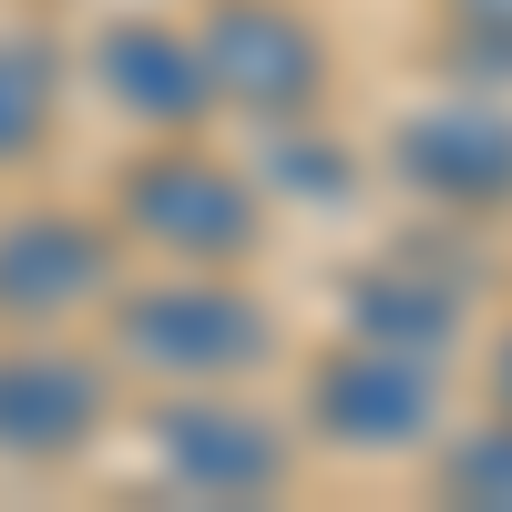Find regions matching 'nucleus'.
<instances>
[{
    "label": "nucleus",
    "instance_id": "2eb2a0df",
    "mask_svg": "<svg viewBox=\"0 0 512 512\" xmlns=\"http://www.w3.org/2000/svg\"><path fill=\"white\" fill-rule=\"evenodd\" d=\"M482 390H492V410L512 420V328L492 338V359H482Z\"/></svg>",
    "mask_w": 512,
    "mask_h": 512
},
{
    "label": "nucleus",
    "instance_id": "f03ea898",
    "mask_svg": "<svg viewBox=\"0 0 512 512\" xmlns=\"http://www.w3.org/2000/svg\"><path fill=\"white\" fill-rule=\"evenodd\" d=\"M113 236H134L164 267H246L267 236V185L226 154L164 134L113 175Z\"/></svg>",
    "mask_w": 512,
    "mask_h": 512
},
{
    "label": "nucleus",
    "instance_id": "9b49d317",
    "mask_svg": "<svg viewBox=\"0 0 512 512\" xmlns=\"http://www.w3.org/2000/svg\"><path fill=\"white\" fill-rule=\"evenodd\" d=\"M62 123V52L41 31H0V175L52 154Z\"/></svg>",
    "mask_w": 512,
    "mask_h": 512
},
{
    "label": "nucleus",
    "instance_id": "f257e3e1",
    "mask_svg": "<svg viewBox=\"0 0 512 512\" xmlns=\"http://www.w3.org/2000/svg\"><path fill=\"white\" fill-rule=\"evenodd\" d=\"M103 308H113V359L164 390H236L287 349L277 308L236 287V267H164L144 287H113Z\"/></svg>",
    "mask_w": 512,
    "mask_h": 512
},
{
    "label": "nucleus",
    "instance_id": "6e6552de",
    "mask_svg": "<svg viewBox=\"0 0 512 512\" xmlns=\"http://www.w3.org/2000/svg\"><path fill=\"white\" fill-rule=\"evenodd\" d=\"M113 226L72 205H21L0 216V328H72L113 297Z\"/></svg>",
    "mask_w": 512,
    "mask_h": 512
},
{
    "label": "nucleus",
    "instance_id": "423d86ee",
    "mask_svg": "<svg viewBox=\"0 0 512 512\" xmlns=\"http://www.w3.org/2000/svg\"><path fill=\"white\" fill-rule=\"evenodd\" d=\"M103 420H113V369L93 349H62L52 328L0 338V461L62 472L103 441Z\"/></svg>",
    "mask_w": 512,
    "mask_h": 512
},
{
    "label": "nucleus",
    "instance_id": "ddd939ff",
    "mask_svg": "<svg viewBox=\"0 0 512 512\" xmlns=\"http://www.w3.org/2000/svg\"><path fill=\"white\" fill-rule=\"evenodd\" d=\"M431 482L441 502H472V512H512V420H472V431H451L431 451Z\"/></svg>",
    "mask_w": 512,
    "mask_h": 512
},
{
    "label": "nucleus",
    "instance_id": "1a4fd4ad",
    "mask_svg": "<svg viewBox=\"0 0 512 512\" xmlns=\"http://www.w3.org/2000/svg\"><path fill=\"white\" fill-rule=\"evenodd\" d=\"M472 267H451L431 246H379L338 277V328L379 338V349H410V359H451V338L472 328Z\"/></svg>",
    "mask_w": 512,
    "mask_h": 512
},
{
    "label": "nucleus",
    "instance_id": "f8f14e48",
    "mask_svg": "<svg viewBox=\"0 0 512 512\" xmlns=\"http://www.w3.org/2000/svg\"><path fill=\"white\" fill-rule=\"evenodd\" d=\"M256 185L267 195H297V205H349L359 195V154L328 134L318 113H297V123H256Z\"/></svg>",
    "mask_w": 512,
    "mask_h": 512
},
{
    "label": "nucleus",
    "instance_id": "9d476101",
    "mask_svg": "<svg viewBox=\"0 0 512 512\" xmlns=\"http://www.w3.org/2000/svg\"><path fill=\"white\" fill-rule=\"evenodd\" d=\"M82 72H93V93L144 123V134H195L205 113H216V82H205V52L185 21H154V11H123L93 31V52H82Z\"/></svg>",
    "mask_w": 512,
    "mask_h": 512
},
{
    "label": "nucleus",
    "instance_id": "0eeeda50",
    "mask_svg": "<svg viewBox=\"0 0 512 512\" xmlns=\"http://www.w3.org/2000/svg\"><path fill=\"white\" fill-rule=\"evenodd\" d=\"M390 175L420 205H451V216H512V103H502V82L410 103L390 123Z\"/></svg>",
    "mask_w": 512,
    "mask_h": 512
},
{
    "label": "nucleus",
    "instance_id": "39448f33",
    "mask_svg": "<svg viewBox=\"0 0 512 512\" xmlns=\"http://www.w3.org/2000/svg\"><path fill=\"white\" fill-rule=\"evenodd\" d=\"M144 441H154V472L175 482L185 502H267V492L297 482V441L256 400H226V390L154 400L144 410Z\"/></svg>",
    "mask_w": 512,
    "mask_h": 512
},
{
    "label": "nucleus",
    "instance_id": "7ed1b4c3",
    "mask_svg": "<svg viewBox=\"0 0 512 512\" xmlns=\"http://www.w3.org/2000/svg\"><path fill=\"white\" fill-rule=\"evenodd\" d=\"M308 431L349 461H400V451H431L441 441V359H410V349H379V338L338 328L328 349L308 359Z\"/></svg>",
    "mask_w": 512,
    "mask_h": 512
},
{
    "label": "nucleus",
    "instance_id": "20e7f679",
    "mask_svg": "<svg viewBox=\"0 0 512 512\" xmlns=\"http://www.w3.org/2000/svg\"><path fill=\"white\" fill-rule=\"evenodd\" d=\"M195 52H205V82H216V113H246V123L318 113L338 72L318 11H297V0H205Z\"/></svg>",
    "mask_w": 512,
    "mask_h": 512
},
{
    "label": "nucleus",
    "instance_id": "4468645a",
    "mask_svg": "<svg viewBox=\"0 0 512 512\" xmlns=\"http://www.w3.org/2000/svg\"><path fill=\"white\" fill-rule=\"evenodd\" d=\"M451 52L482 82H512V0H451Z\"/></svg>",
    "mask_w": 512,
    "mask_h": 512
}]
</instances>
